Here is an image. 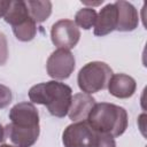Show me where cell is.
Here are the masks:
<instances>
[{"instance_id": "obj_4", "label": "cell", "mask_w": 147, "mask_h": 147, "mask_svg": "<svg viewBox=\"0 0 147 147\" xmlns=\"http://www.w3.org/2000/svg\"><path fill=\"white\" fill-rule=\"evenodd\" d=\"M113 76L110 67L100 61H93L85 64L78 72L77 83L79 88L86 93L92 94L108 86V83Z\"/></svg>"}, {"instance_id": "obj_11", "label": "cell", "mask_w": 147, "mask_h": 147, "mask_svg": "<svg viewBox=\"0 0 147 147\" xmlns=\"http://www.w3.org/2000/svg\"><path fill=\"white\" fill-rule=\"evenodd\" d=\"M107 87L109 93L115 98L127 99L134 94L137 84L131 76L125 74H116L111 76Z\"/></svg>"}, {"instance_id": "obj_2", "label": "cell", "mask_w": 147, "mask_h": 147, "mask_svg": "<svg viewBox=\"0 0 147 147\" xmlns=\"http://www.w3.org/2000/svg\"><path fill=\"white\" fill-rule=\"evenodd\" d=\"M71 98V87L56 80L37 84L29 91L30 101L46 106L49 114L59 118L68 115Z\"/></svg>"}, {"instance_id": "obj_6", "label": "cell", "mask_w": 147, "mask_h": 147, "mask_svg": "<svg viewBox=\"0 0 147 147\" xmlns=\"http://www.w3.org/2000/svg\"><path fill=\"white\" fill-rule=\"evenodd\" d=\"M95 133L87 122H75L64 129L62 142L64 147H93Z\"/></svg>"}, {"instance_id": "obj_10", "label": "cell", "mask_w": 147, "mask_h": 147, "mask_svg": "<svg viewBox=\"0 0 147 147\" xmlns=\"http://www.w3.org/2000/svg\"><path fill=\"white\" fill-rule=\"evenodd\" d=\"M116 26H117V8L115 3H108L98 14L93 32L95 36L103 37L115 31Z\"/></svg>"}, {"instance_id": "obj_14", "label": "cell", "mask_w": 147, "mask_h": 147, "mask_svg": "<svg viewBox=\"0 0 147 147\" xmlns=\"http://www.w3.org/2000/svg\"><path fill=\"white\" fill-rule=\"evenodd\" d=\"M96 11L93 7H86L79 9L75 15V24L84 30H88L94 26L96 21Z\"/></svg>"}, {"instance_id": "obj_17", "label": "cell", "mask_w": 147, "mask_h": 147, "mask_svg": "<svg viewBox=\"0 0 147 147\" xmlns=\"http://www.w3.org/2000/svg\"><path fill=\"white\" fill-rule=\"evenodd\" d=\"M11 91L9 87L0 84V109L6 108L11 102Z\"/></svg>"}, {"instance_id": "obj_19", "label": "cell", "mask_w": 147, "mask_h": 147, "mask_svg": "<svg viewBox=\"0 0 147 147\" xmlns=\"http://www.w3.org/2000/svg\"><path fill=\"white\" fill-rule=\"evenodd\" d=\"M9 5H10V1H7V0H1L0 1V17L5 16Z\"/></svg>"}, {"instance_id": "obj_7", "label": "cell", "mask_w": 147, "mask_h": 147, "mask_svg": "<svg viewBox=\"0 0 147 147\" xmlns=\"http://www.w3.org/2000/svg\"><path fill=\"white\" fill-rule=\"evenodd\" d=\"M79 38L80 31L71 20H60L52 26L51 39L57 48L70 51L78 44Z\"/></svg>"}, {"instance_id": "obj_22", "label": "cell", "mask_w": 147, "mask_h": 147, "mask_svg": "<svg viewBox=\"0 0 147 147\" xmlns=\"http://www.w3.org/2000/svg\"><path fill=\"white\" fill-rule=\"evenodd\" d=\"M0 147H15L13 145H7V144H3V145H0Z\"/></svg>"}, {"instance_id": "obj_13", "label": "cell", "mask_w": 147, "mask_h": 147, "mask_svg": "<svg viewBox=\"0 0 147 147\" xmlns=\"http://www.w3.org/2000/svg\"><path fill=\"white\" fill-rule=\"evenodd\" d=\"M30 17L36 22L40 23L46 21L52 13L51 1H25Z\"/></svg>"}, {"instance_id": "obj_12", "label": "cell", "mask_w": 147, "mask_h": 147, "mask_svg": "<svg viewBox=\"0 0 147 147\" xmlns=\"http://www.w3.org/2000/svg\"><path fill=\"white\" fill-rule=\"evenodd\" d=\"M5 21L7 23H9L13 28L17 26L22 23H24L25 21H28L30 17L29 15V10L26 7L25 1H10V5L5 14Z\"/></svg>"}, {"instance_id": "obj_20", "label": "cell", "mask_w": 147, "mask_h": 147, "mask_svg": "<svg viewBox=\"0 0 147 147\" xmlns=\"http://www.w3.org/2000/svg\"><path fill=\"white\" fill-rule=\"evenodd\" d=\"M5 127H2V125L0 124V142H2L3 141V139H5Z\"/></svg>"}, {"instance_id": "obj_5", "label": "cell", "mask_w": 147, "mask_h": 147, "mask_svg": "<svg viewBox=\"0 0 147 147\" xmlns=\"http://www.w3.org/2000/svg\"><path fill=\"white\" fill-rule=\"evenodd\" d=\"M75 57L70 51L57 48L47 59L46 70L53 79L62 80L70 77L75 70Z\"/></svg>"}, {"instance_id": "obj_15", "label": "cell", "mask_w": 147, "mask_h": 147, "mask_svg": "<svg viewBox=\"0 0 147 147\" xmlns=\"http://www.w3.org/2000/svg\"><path fill=\"white\" fill-rule=\"evenodd\" d=\"M13 32H14L15 37L18 40H21V41H30L36 37V33H37L36 22L32 18H29L24 23L17 25V26H14L13 28Z\"/></svg>"}, {"instance_id": "obj_1", "label": "cell", "mask_w": 147, "mask_h": 147, "mask_svg": "<svg viewBox=\"0 0 147 147\" xmlns=\"http://www.w3.org/2000/svg\"><path fill=\"white\" fill-rule=\"evenodd\" d=\"M10 123L5 127V133L15 147H31L38 140L39 114L31 102H20L9 111Z\"/></svg>"}, {"instance_id": "obj_8", "label": "cell", "mask_w": 147, "mask_h": 147, "mask_svg": "<svg viewBox=\"0 0 147 147\" xmlns=\"http://www.w3.org/2000/svg\"><path fill=\"white\" fill-rule=\"evenodd\" d=\"M115 6L117 8V26L116 30L121 32L133 31L139 24L138 11L133 5L127 1H116Z\"/></svg>"}, {"instance_id": "obj_18", "label": "cell", "mask_w": 147, "mask_h": 147, "mask_svg": "<svg viewBox=\"0 0 147 147\" xmlns=\"http://www.w3.org/2000/svg\"><path fill=\"white\" fill-rule=\"evenodd\" d=\"M8 59V42L6 36L0 32V65H3Z\"/></svg>"}, {"instance_id": "obj_16", "label": "cell", "mask_w": 147, "mask_h": 147, "mask_svg": "<svg viewBox=\"0 0 147 147\" xmlns=\"http://www.w3.org/2000/svg\"><path fill=\"white\" fill-rule=\"evenodd\" d=\"M93 147H116L114 137L106 133H95V140Z\"/></svg>"}, {"instance_id": "obj_9", "label": "cell", "mask_w": 147, "mask_h": 147, "mask_svg": "<svg viewBox=\"0 0 147 147\" xmlns=\"http://www.w3.org/2000/svg\"><path fill=\"white\" fill-rule=\"evenodd\" d=\"M94 98L86 93H77L71 98L70 107H69V118L75 122H83L86 121L92 108L95 105Z\"/></svg>"}, {"instance_id": "obj_21", "label": "cell", "mask_w": 147, "mask_h": 147, "mask_svg": "<svg viewBox=\"0 0 147 147\" xmlns=\"http://www.w3.org/2000/svg\"><path fill=\"white\" fill-rule=\"evenodd\" d=\"M103 1L101 0V1H98V2H90V1H83V3H85V5H91V6H98V5H101Z\"/></svg>"}, {"instance_id": "obj_3", "label": "cell", "mask_w": 147, "mask_h": 147, "mask_svg": "<svg viewBox=\"0 0 147 147\" xmlns=\"http://www.w3.org/2000/svg\"><path fill=\"white\" fill-rule=\"evenodd\" d=\"M86 122L95 132L110 134L115 138L125 132L127 127V113L123 107L100 102L94 105Z\"/></svg>"}]
</instances>
